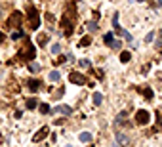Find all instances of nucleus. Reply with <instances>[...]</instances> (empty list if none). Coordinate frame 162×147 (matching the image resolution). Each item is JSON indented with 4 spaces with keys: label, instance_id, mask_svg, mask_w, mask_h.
Listing matches in <instances>:
<instances>
[{
    "label": "nucleus",
    "instance_id": "6e6552de",
    "mask_svg": "<svg viewBox=\"0 0 162 147\" xmlns=\"http://www.w3.org/2000/svg\"><path fill=\"white\" fill-rule=\"evenodd\" d=\"M48 134H50V128H48V126H42V128L36 132V134L33 136V142H42V139H44Z\"/></svg>",
    "mask_w": 162,
    "mask_h": 147
},
{
    "label": "nucleus",
    "instance_id": "412c9836",
    "mask_svg": "<svg viewBox=\"0 0 162 147\" xmlns=\"http://www.w3.org/2000/svg\"><path fill=\"white\" fill-rule=\"evenodd\" d=\"M38 107H40V113H52V109H50V105H48V103H40L38 105Z\"/></svg>",
    "mask_w": 162,
    "mask_h": 147
},
{
    "label": "nucleus",
    "instance_id": "4468645a",
    "mask_svg": "<svg viewBox=\"0 0 162 147\" xmlns=\"http://www.w3.org/2000/svg\"><path fill=\"white\" fill-rule=\"evenodd\" d=\"M78 139H80V142H84V143H90L91 142V134H90V132H82V134L78 136Z\"/></svg>",
    "mask_w": 162,
    "mask_h": 147
},
{
    "label": "nucleus",
    "instance_id": "dca6fc26",
    "mask_svg": "<svg viewBox=\"0 0 162 147\" xmlns=\"http://www.w3.org/2000/svg\"><path fill=\"white\" fill-rule=\"evenodd\" d=\"M48 79H50L52 82H57V80L61 79V73H59V71H52L50 75H48Z\"/></svg>",
    "mask_w": 162,
    "mask_h": 147
},
{
    "label": "nucleus",
    "instance_id": "ddd939ff",
    "mask_svg": "<svg viewBox=\"0 0 162 147\" xmlns=\"http://www.w3.org/2000/svg\"><path fill=\"white\" fill-rule=\"evenodd\" d=\"M139 90V92H141L145 97H147V100H151V97H153V90L149 88V86H145V88H137Z\"/></svg>",
    "mask_w": 162,
    "mask_h": 147
},
{
    "label": "nucleus",
    "instance_id": "c756f323",
    "mask_svg": "<svg viewBox=\"0 0 162 147\" xmlns=\"http://www.w3.org/2000/svg\"><path fill=\"white\" fill-rule=\"evenodd\" d=\"M158 128H162V115H158Z\"/></svg>",
    "mask_w": 162,
    "mask_h": 147
},
{
    "label": "nucleus",
    "instance_id": "20e7f679",
    "mask_svg": "<svg viewBox=\"0 0 162 147\" xmlns=\"http://www.w3.org/2000/svg\"><path fill=\"white\" fill-rule=\"evenodd\" d=\"M21 21H23V13L21 12H13L10 19H8V27H12V29H16V27L21 25Z\"/></svg>",
    "mask_w": 162,
    "mask_h": 147
},
{
    "label": "nucleus",
    "instance_id": "aec40b11",
    "mask_svg": "<svg viewBox=\"0 0 162 147\" xmlns=\"http://www.w3.org/2000/svg\"><path fill=\"white\" fill-rule=\"evenodd\" d=\"M101 103H103V94L95 92L94 94V105H101Z\"/></svg>",
    "mask_w": 162,
    "mask_h": 147
},
{
    "label": "nucleus",
    "instance_id": "a878e982",
    "mask_svg": "<svg viewBox=\"0 0 162 147\" xmlns=\"http://www.w3.org/2000/svg\"><path fill=\"white\" fill-rule=\"evenodd\" d=\"M21 37H23V33H21V31H13L12 33V40H19Z\"/></svg>",
    "mask_w": 162,
    "mask_h": 147
},
{
    "label": "nucleus",
    "instance_id": "5701e85b",
    "mask_svg": "<svg viewBox=\"0 0 162 147\" xmlns=\"http://www.w3.org/2000/svg\"><path fill=\"white\" fill-rule=\"evenodd\" d=\"M118 34H120V37H124V38H126V40H128V42H132V40H133V38H132V34H130L128 31H126V29H122V31H120V33H118Z\"/></svg>",
    "mask_w": 162,
    "mask_h": 147
},
{
    "label": "nucleus",
    "instance_id": "f3484780",
    "mask_svg": "<svg viewBox=\"0 0 162 147\" xmlns=\"http://www.w3.org/2000/svg\"><path fill=\"white\" fill-rule=\"evenodd\" d=\"M48 40H50V34H46V33H44V34H38V44H40V46H46Z\"/></svg>",
    "mask_w": 162,
    "mask_h": 147
},
{
    "label": "nucleus",
    "instance_id": "f257e3e1",
    "mask_svg": "<svg viewBox=\"0 0 162 147\" xmlns=\"http://www.w3.org/2000/svg\"><path fill=\"white\" fill-rule=\"evenodd\" d=\"M74 19H76V6L73 2H69L65 13H63V17H61V27L65 29V37H71V34H73V23H74Z\"/></svg>",
    "mask_w": 162,
    "mask_h": 147
},
{
    "label": "nucleus",
    "instance_id": "f704fd0d",
    "mask_svg": "<svg viewBox=\"0 0 162 147\" xmlns=\"http://www.w3.org/2000/svg\"><path fill=\"white\" fill-rule=\"evenodd\" d=\"M0 16H2V10H0Z\"/></svg>",
    "mask_w": 162,
    "mask_h": 147
},
{
    "label": "nucleus",
    "instance_id": "b1692460",
    "mask_svg": "<svg viewBox=\"0 0 162 147\" xmlns=\"http://www.w3.org/2000/svg\"><path fill=\"white\" fill-rule=\"evenodd\" d=\"M88 31H91V33H95L97 31V23H95V21H88Z\"/></svg>",
    "mask_w": 162,
    "mask_h": 147
},
{
    "label": "nucleus",
    "instance_id": "9b49d317",
    "mask_svg": "<svg viewBox=\"0 0 162 147\" xmlns=\"http://www.w3.org/2000/svg\"><path fill=\"white\" fill-rule=\"evenodd\" d=\"M40 63H36V61H29V71L31 73H40Z\"/></svg>",
    "mask_w": 162,
    "mask_h": 147
},
{
    "label": "nucleus",
    "instance_id": "473e14b6",
    "mask_svg": "<svg viewBox=\"0 0 162 147\" xmlns=\"http://www.w3.org/2000/svg\"><path fill=\"white\" fill-rule=\"evenodd\" d=\"M158 4H162V0H158Z\"/></svg>",
    "mask_w": 162,
    "mask_h": 147
},
{
    "label": "nucleus",
    "instance_id": "c85d7f7f",
    "mask_svg": "<svg viewBox=\"0 0 162 147\" xmlns=\"http://www.w3.org/2000/svg\"><path fill=\"white\" fill-rule=\"evenodd\" d=\"M46 19H48V21H50V23H55V17L52 16V13H46Z\"/></svg>",
    "mask_w": 162,
    "mask_h": 147
},
{
    "label": "nucleus",
    "instance_id": "72a5a7b5",
    "mask_svg": "<svg viewBox=\"0 0 162 147\" xmlns=\"http://www.w3.org/2000/svg\"><path fill=\"white\" fill-rule=\"evenodd\" d=\"M65 147H73V145H65Z\"/></svg>",
    "mask_w": 162,
    "mask_h": 147
},
{
    "label": "nucleus",
    "instance_id": "bb28decb",
    "mask_svg": "<svg viewBox=\"0 0 162 147\" xmlns=\"http://www.w3.org/2000/svg\"><path fill=\"white\" fill-rule=\"evenodd\" d=\"M52 54H61V46L59 44H53L52 46Z\"/></svg>",
    "mask_w": 162,
    "mask_h": 147
},
{
    "label": "nucleus",
    "instance_id": "1a4fd4ad",
    "mask_svg": "<svg viewBox=\"0 0 162 147\" xmlns=\"http://www.w3.org/2000/svg\"><path fill=\"white\" fill-rule=\"evenodd\" d=\"M53 111H55V113H59V115H65V117H69V115L73 113V109L69 107V105H57Z\"/></svg>",
    "mask_w": 162,
    "mask_h": 147
},
{
    "label": "nucleus",
    "instance_id": "393cba45",
    "mask_svg": "<svg viewBox=\"0 0 162 147\" xmlns=\"http://www.w3.org/2000/svg\"><path fill=\"white\" fill-rule=\"evenodd\" d=\"M78 67L88 69V67H91V65H90V61H88V59H80V61H78Z\"/></svg>",
    "mask_w": 162,
    "mask_h": 147
},
{
    "label": "nucleus",
    "instance_id": "6ab92c4d",
    "mask_svg": "<svg viewBox=\"0 0 162 147\" xmlns=\"http://www.w3.org/2000/svg\"><path fill=\"white\" fill-rule=\"evenodd\" d=\"M112 27L116 29V33H120V31H122V27L118 25V13H115V16H112Z\"/></svg>",
    "mask_w": 162,
    "mask_h": 147
},
{
    "label": "nucleus",
    "instance_id": "f03ea898",
    "mask_svg": "<svg viewBox=\"0 0 162 147\" xmlns=\"http://www.w3.org/2000/svg\"><path fill=\"white\" fill-rule=\"evenodd\" d=\"M34 55H36V50H34V46L33 44H27L21 48V52H19V59H25V61H33L34 59Z\"/></svg>",
    "mask_w": 162,
    "mask_h": 147
},
{
    "label": "nucleus",
    "instance_id": "7ed1b4c3",
    "mask_svg": "<svg viewBox=\"0 0 162 147\" xmlns=\"http://www.w3.org/2000/svg\"><path fill=\"white\" fill-rule=\"evenodd\" d=\"M27 12H29V25H31V29L33 31H36L38 27H40V19H38V12L34 6H27Z\"/></svg>",
    "mask_w": 162,
    "mask_h": 147
},
{
    "label": "nucleus",
    "instance_id": "cd10ccee",
    "mask_svg": "<svg viewBox=\"0 0 162 147\" xmlns=\"http://www.w3.org/2000/svg\"><path fill=\"white\" fill-rule=\"evenodd\" d=\"M153 40H154V33H149V34L145 37V42L149 44V42H153Z\"/></svg>",
    "mask_w": 162,
    "mask_h": 147
},
{
    "label": "nucleus",
    "instance_id": "f8f14e48",
    "mask_svg": "<svg viewBox=\"0 0 162 147\" xmlns=\"http://www.w3.org/2000/svg\"><path fill=\"white\" fill-rule=\"evenodd\" d=\"M90 44H91V34H86V37H84V38L78 42L80 48H86V46H90Z\"/></svg>",
    "mask_w": 162,
    "mask_h": 147
},
{
    "label": "nucleus",
    "instance_id": "2eb2a0df",
    "mask_svg": "<svg viewBox=\"0 0 162 147\" xmlns=\"http://www.w3.org/2000/svg\"><path fill=\"white\" fill-rule=\"evenodd\" d=\"M116 143H118V145H126V143H128V138L118 132V134H116Z\"/></svg>",
    "mask_w": 162,
    "mask_h": 147
},
{
    "label": "nucleus",
    "instance_id": "39448f33",
    "mask_svg": "<svg viewBox=\"0 0 162 147\" xmlns=\"http://www.w3.org/2000/svg\"><path fill=\"white\" fill-rule=\"evenodd\" d=\"M149 121H151V113H149V111L139 109L137 113H136V122H137V124H147Z\"/></svg>",
    "mask_w": 162,
    "mask_h": 147
},
{
    "label": "nucleus",
    "instance_id": "2f4dec72",
    "mask_svg": "<svg viewBox=\"0 0 162 147\" xmlns=\"http://www.w3.org/2000/svg\"><path fill=\"white\" fill-rule=\"evenodd\" d=\"M137 2H145V0H137Z\"/></svg>",
    "mask_w": 162,
    "mask_h": 147
},
{
    "label": "nucleus",
    "instance_id": "4be33fe9",
    "mask_svg": "<svg viewBox=\"0 0 162 147\" xmlns=\"http://www.w3.org/2000/svg\"><path fill=\"white\" fill-rule=\"evenodd\" d=\"M38 105V101L34 100V97H31V100H27V109H34Z\"/></svg>",
    "mask_w": 162,
    "mask_h": 147
},
{
    "label": "nucleus",
    "instance_id": "7c9ffc66",
    "mask_svg": "<svg viewBox=\"0 0 162 147\" xmlns=\"http://www.w3.org/2000/svg\"><path fill=\"white\" fill-rule=\"evenodd\" d=\"M2 40H4V33H2V31H0V42H2Z\"/></svg>",
    "mask_w": 162,
    "mask_h": 147
},
{
    "label": "nucleus",
    "instance_id": "0eeeda50",
    "mask_svg": "<svg viewBox=\"0 0 162 147\" xmlns=\"http://www.w3.org/2000/svg\"><path fill=\"white\" fill-rule=\"evenodd\" d=\"M103 42H105L107 46L115 48V50H118V48H122V42H118V40H115V38H112V33H107V34H103Z\"/></svg>",
    "mask_w": 162,
    "mask_h": 147
},
{
    "label": "nucleus",
    "instance_id": "423d86ee",
    "mask_svg": "<svg viewBox=\"0 0 162 147\" xmlns=\"http://www.w3.org/2000/svg\"><path fill=\"white\" fill-rule=\"evenodd\" d=\"M69 80H71L73 84H76V86H84V84H86L88 82V79H86V76H84V75H80V73H71V75H69Z\"/></svg>",
    "mask_w": 162,
    "mask_h": 147
},
{
    "label": "nucleus",
    "instance_id": "9d476101",
    "mask_svg": "<svg viewBox=\"0 0 162 147\" xmlns=\"http://www.w3.org/2000/svg\"><path fill=\"white\" fill-rule=\"evenodd\" d=\"M40 80H29V82H27V86H29V90H31V92H36V90L40 88Z\"/></svg>",
    "mask_w": 162,
    "mask_h": 147
},
{
    "label": "nucleus",
    "instance_id": "a211bd4d",
    "mask_svg": "<svg viewBox=\"0 0 162 147\" xmlns=\"http://www.w3.org/2000/svg\"><path fill=\"white\" fill-rule=\"evenodd\" d=\"M130 59H132V54H130L128 50H124V52L120 54V61H122V63H128Z\"/></svg>",
    "mask_w": 162,
    "mask_h": 147
}]
</instances>
